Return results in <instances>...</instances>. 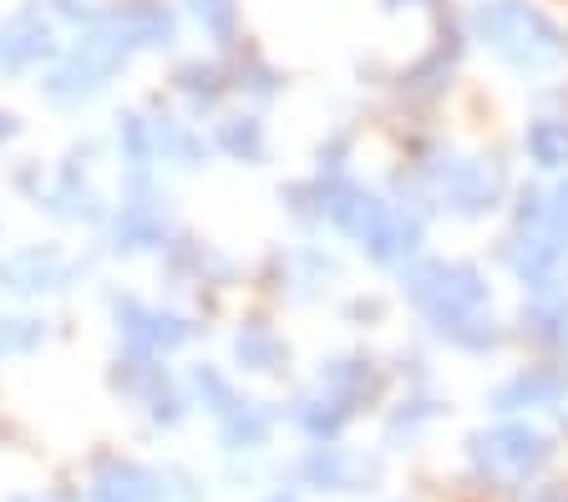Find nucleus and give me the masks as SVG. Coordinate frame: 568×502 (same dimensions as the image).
Returning <instances> with one entry per match:
<instances>
[{
    "mask_svg": "<svg viewBox=\"0 0 568 502\" xmlns=\"http://www.w3.org/2000/svg\"><path fill=\"white\" fill-rule=\"evenodd\" d=\"M523 153L538 173H568V112H544L523 127Z\"/></svg>",
    "mask_w": 568,
    "mask_h": 502,
    "instance_id": "9",
    "label": "nucleus"
},
{
    "mask_svg": "<svg viewBox=\"0 0 568 502\" xmlns=\"http://www.w3.org/2000/svg\"><path fill=\"white\" fill-rule=\"evenodd\" d=\"M467 31L523 76H544L568 61V25H558L538 0H477Z\"/></svg>",
    "mask_w": 568,
    "mask_h": 502,
    "instance_id": "1",
    "label": "nucleus"
},
{
    "mask_svg": "<svg viewBox=\"0 0 568 502\" xmlns=\"http://www.w3.org/2000/svg\"><path fill=\"white\" fill-rule=\"evenodd\" d=\"M406 295H412V305L437 325V335H442V330H452V325L483 315L493 289H487L483 269L467 259H422L406 269Z\"/></svg>",
    "mask_w": 568,
    "mask_h": 502,
    "instance_id": "2",
    "label": "nucleus"
},
{
    "mask_svg": "<svg viewBox=\"0 0 568 502\" xmlns=\"http://www.w3.org/2000/svg\"><path fill=\"white\" fill-rule=\"evenodd\" d=\"M406 6H412V11H432L437 0H386V11H406Z\"/></svg>",
    "mask_w": 568,
    "mask_h": 502,
    "instance_id": "13",
    "label": "nucleus"
},
{
    "mask_svg": "<svg viewBox=\"0 0 568 502\" xmlns=\"http://www.w3.org/2000/svg\"><path fill=\"white\" fill-rule=\"evenodd\" d=\"M503 259L528 295L568 289V239L554 228H513V239L503 244Z\"/></svg>",
    "mask_w": 568,
    "mask_h": 502,
    "instance_id": "5",
    "label": "nucleus"
},
{
    "mask_svg": "<svg viewBox=\"0 0 568 502\" xmlns=\"http://www.w3.org/2000/svg\"><path fill=\"white\" fill-rule=\"evenodd\" d=\"M523 340H532L544 356H568V289L528 295V305H523Z\"/></svg>",
    "mask_w": 568,
    "mask_h": 502,
    "instance_id": "6",
    "label": "nucleus"
},
{
    "mask_svg": "<svg viewBox=\"0 0 568 502\" xmlns=\"http://www.w3.org/2000/svg\"><path fill=\"white\" fill-rule=\"evenodd\" d=\"M568 401V366L544 360V366H528L523 376H513L503 391H497V407L518 411V407H558Z\"/></svg>",
    "mask_w": 568,
    "mask_h": 502,
    "instance_id": "7",
    "label": "nucleus"
},
{
    "mask_svg": "<svg viewBox=\"0 0 568 502\" xmlns=\"http://www.w3.org/2000/svg\"><path fill=\"white\" fill-rule=\"evenodd\" d=\"M548 457H554V442H548L538 427H518V421L483 431V437L473 442L477 472L493 478V482H528Z\"/></svg>",
    "mask_w": 568,
    "mask_h": 502,
    "instance_id": "4",
    "label": "nucleus"
},
{
    "mask_svg": "<svg viewBox=\"0 0 568 502\" xmlns=\"http://www.w3.org/2000/svg\"><path fill=\"white\" fill-rule=\"evenodd\" d=\"M532 502H568V488H544Z\"/></svg>",
    "mask_w": 568,
    "mask_h": 502,
    "instance_id": "14",
    "label": "nucleus"
},
{
    "mask_svg": "<svg viewBox=\"0 0 568 502\" xmlns=\"http://www.w3.org/2000/svg\"><path fill=\"white\" fill-rule=\"evenodd\" d=\"M97 498L102 502H153V478L138 472V467H106L102 482H97Z\"/></svg>",
    "mask_w": 568,
    "mask_h": 502,
    "instance_id": "10",
    "label": "nucleus"
},
{
    "mask_svg": "<svg viewBox=\"0 0 568 502\" xmlns=\"http://www.w3.org/2000/svg\"><path fill=\"white\" fill-rule=\"evenodd\" d=\"M284 356H290V350H284L270 330H248V335H239V360H244L248 371H274V366H280Z\"/></svg>",
    "mask_w": 568,
    "mask_h": 502,
    "instance_id": "12",
    "label": "nucleus"
},
{
    "mask_svg": "<svg viewBox=\"0 0 568 502\" xmlns=\"http://www.w3.org/2000/svg\"><path fill=\"white\" fill-rule=\"evenodd\" d=\"M426 178L437 204L457 218H487L508 198V173L493 157H442V163H426Z\"/></svg>",
    "mask_w": 568,
    "mask_h": 502,
    "instance_id": "3",
    "label": "nucleus"
},
{
    "mask_svg": "<svg viewBox=\"0 0 568 502\" xmlns=\"http://www.w3.org/2000/svg\"><path fill=\"white\" fill-rule=\"evenodd\" d=\"M310 472H315V478L325 482V488H335V492H351L361 478H371L366 467H361V462H351V457H341V452H335V447H325V452L315 457V467H310Z\"/></svg>",
    "mask_w": 568,
    "mask_h": 502,
    "instance_id": "11",
    "label": "nucleus"
},
{
    "mask_svg": "<svg viewBox=\"0 0 568 502\" xmlns=\"http://www.w3.org/2000/svg\"><path fill=\"white\" fill-rule=\"evenodd\" d=\"M457 57H462V41H452V47L437 41L432 51H422L402 72V96H412V102H437V96H447L452 76H457Z\"/></svg>",
    "mask_w": 568,
    "mask_h": 502,
    "instance_id": "8",
    "label": "nucleus"
}]
</instances>
